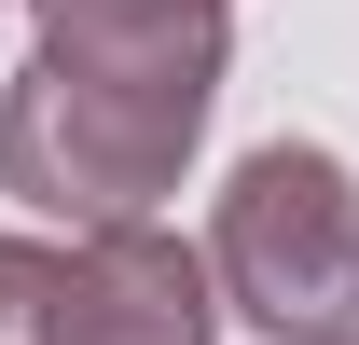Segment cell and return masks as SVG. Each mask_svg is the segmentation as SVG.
<instances>
[{
    "mask_svg": "<svg viewBox=\"0 0 359 345\" xmlns=\"http://www.w3.org/2000/svg\"><path fill=\"white\" fill-rule=\"evenodd\" d=\"M208 97H222V55H152V69L28 55L0 83V194H28L69 235H138L194 166Z\"/></svg>",
    "mask_w": 359,
    "mask_h": 345,
    "instance_id": "6da1fadb",
    "label": "cell"
},
{
    "mask_svg": "<svg viewBox=\"0 0 359 345\" xmlns=\"http://www.w3.org/2000/svg\"><path fill=\"white\" fill-rule=\"evenodd\" d=\"M208 276L276 345H346L359 332V180L304 138L249 152L222 180V221H208Z\"/></svg>",
    "mask_w": 359,
    "mask_h": 345,
    "instance_id": "7a4b0ae2",
    "label": "cell"
},
{
    "mask_svg": "<svg viewBox=\"0 0 359 345\" xmlns=\"http://www.w3.org/2000/svg\"><path fill=\"white\" fill-rule=\"evenodd\" d=\"M55 345H222V276L166 221L69 235V262H55Z\"/></svg>",
    "mask_w": 359,
    "mask_h": 345,
    "instance_id": "3957f363",
    "label": "cell"
},
{
    "mask_svg": "<svg viewBox=\"0 0 359 345\" xmlns=\"http://www.w3.org/2000/svg\"><path fill=\"white\" fill-rule=\"evenodd\" d=\"M235 0H42V55L83 69H152V55H222Z\"/></svg>",
    "mask_w": 359,
    "mask_h": 345,
    "instance_id": "277c9868",
    "label": "cell"
},
{
    "mask_svg": "<svg viewBox=\"0 0 359 345\" xmlns=\"http://www.w3.org/2000/svg\"><path fill=\"white\" fill-rule=\"evenodd\" d=\"M55 262L42 235H0V345H55Z\"/></svg>",
    "mask_w": 359,
    "mask_h": 345,
    "instance_id": "5b68a950",
    "label": "cell"
},
{
    "mask_svg": "<svg viewBox=\"0 0 359 345\" xmlns=\"http://www.w3.org/2000/svg\"><path fill=\"white\" fill-rule=\"evenodd\" d=\"M346 345H359V332H346Z\"/></svg>",
    "mask_w": 359,
    "mask_h": 345,
    "instance_id": "8992f818",
    "label": "cell"
}]
</instances>
